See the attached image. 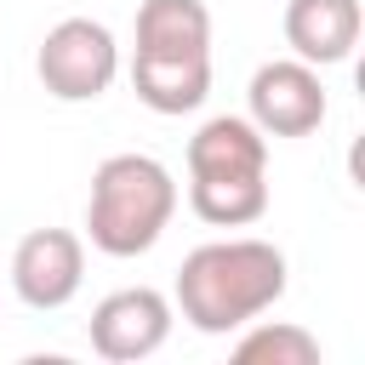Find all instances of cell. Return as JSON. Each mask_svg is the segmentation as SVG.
I'll use <instances>...</instances> for the list:
<instances>
[{"instance_id": "cell-1", "label": "cell", "mask_w": 365, "mask_h": 365, "mask_svg": "<svg viewBox=\"0 0 365 365\" xmlns=\"http://www.w3.org/2000/svg\"><path fill=\"white\" fill-rule=\"evenodd\" d=\"M285 297V251L274 240H211L177 268V314L200 336H228Z\"/></svg>"}, {"instance_id": "cell-2", "label": "cell", "mask_w": 365, "mask_h": 365, "mask_svg": "<svg viewBox=\"0 0 365 365\" xmlns=\"http://www.w3.org/2000/svg\"><path fill=\"white\" fill-rule=\"evenodd\" d=\"M131 86L154 114H194L211 91V11L205 0H143Z\"/></svg>"}, {"instance_id": "cell-3", "label": "cell", "mask_w": 365, "mask_h": 365, "mask_svg": "<svg viewBox=\"0 0 365 365\" xmlns=\"http://www.w3.org/2000/svg\"><path fill=\"white\" fill-rule=\"evenodd\" d=\"M177 217V177L154 154H108L91 171L86 240L103 257H143Z\"/></svg>"}, {"instance_id": "cell-4", "label": "cell", "mask_w": 365, "mask_h": 365, "mask_svg": "<svg viewBox=\"0 0 365 365\" xmlns=\"http://www.w3.org/2000/svg\"><path fill=\"white\" fill-rule=\"evenodd\" d=\"M34 74L57 103H97L120 74V46L97 17H63L34 51Z\"/></svg>"}, {"instance_id": "cell-5", "label": "cell", "mask_w": 365, "mask_h": 365, "mask_svg": "<svg viewBox=\"0 0 365 365\" xmlns=\"http://www.w3.org/2000/svg\"><path fill=\"white\" fill-rule=\"evenodd\" d=\"M171 319H177V308H171L165 291H154V285H125V291H108V297L91 308L86 336H91V348H97L103 359L137 365V359H148V354L165 348Z\"/></svg>"}, {"instance_id": "cell-6", "label": "cell", "mask_w": 365, "mask_h": 365, "mask_svg": "<svg viewBox=\"0 0 365 365\" xmlns=\"http://www.w3.org/2000/svg\"><path fill=\"white\" fill-rule=\"evenodd\" d=\"M245 103H251V125L262 137H308L319 131L325 120V86H319V68L302 63V57H274L251 74L245 86Z\"/></svg>"}, {"instance_id": "cell-7", "label": "cell", "mask_w": 365, "mask_h": 365, "mask_svg": "<svg viewBox=\"0 0 365 365\" xmlns=\"http://www.w3.org/2000/svg\"><path fill=\"white\" fill-rule=\"evenodd\" d=\"M86 285V240L68 234V228H29L11 251V291L51 314L63 302H74Z\"/></svg>"}, {"instance_id": "cell-8", "label": "cell", "mask_w": 365, "mask_h": 365, "mask_svg": "<svg viewBox=\"0 0 365 365\" xmlns=\"http://www.w3.org/2000/svg\"><path fill=\"white\" fill-rule=\"evenodd\" d=\"M359 29H365L359 0H285V46L314 68L348 63L359 46Z\"/></svg>"}, {"instance_id": "cell-9", "label": "cell", "mask_w": 365, "mask_h": 365, "mask_svg": "<svg viewBox=\"0 0 365 365\" xmlns=\"http://www.w3.org/2000/svg\"><path fill=\"white\" fill-rule=\"evenodd\" d=\"M205 177H268V137L245 114H217L188 137V182Z\"/></svg>"}, {"instance_id": "cell-10", "label": "cell", "mask_w": 365, "mask_h": 365, "mask_svg": "<svg viewBox=\"0 0 365 365\" xmlns=\"http://www.w3.org/2000/svg\"><path fill=\"white\" fill-rule=\"evenodd\" d=\"M188 205L211 228H245L268 211V177H205L188 182Z\"/></svg>"}, {"instance_id": "cell-11", "label": "cell", "mask_w": 365, "mask_h": 365, "mask_svg": "<svg viewBox=\"0 0 365 365\" xmlns=\"http://www.w3.org/2000/svg\"><path fill=\"white\" fill-rule=\"evenodd\" d=\"M234 359L240 365H319V336L291 325V319H262L234 342Z\"/></svg>"}]
</instances>
